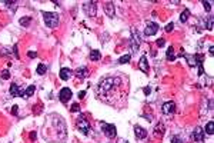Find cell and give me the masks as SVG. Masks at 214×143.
Instances as JSON below:
<instances>
[{
    "mask_svg": "<svg viewBox=\"0 0 214 143\" xmlns=\"http://www.w3.org/2000/svg\"><path fill=\"white\" fill-rule=\"evenodd\" d=\"M119 84H122L120 77H106V79H103V80L100 82V84H98V90L104 93V92L112 90L114 86H119Z\"/></svg>",
    "mask_w": 214,
    "mask_h": 143,
    "instance_id": "cell-1",
    "label": "cell"
},
{
    "mask_svg": "<svg viewBox=\"0 0 214 143\" xmlns=\"http://www.w3.org/2000/svg\"><path fill=\"white\" fill-rule=\"evenodd\" d=\"M43 17H44V23L47 27L54 29L59 25V15L54 12H43Z\"/></svg>",
    "mask_w": 214,
    "mask_h": 143,
    "instance_id": "cell-2",
    "label": "cell"
},
{
    "mask_svg": "<svg viewBox=\"0 0 214 143\" xmlns=\"http://www.w3.org/2000/svg\"><path fill=\"white\" fill-rule=\"evenodd\" d=\"M76 126H77V129H79L83 134H89V132H90V129H91V126H90L89 120L84 117V114H80V116L77 117Z\"/></svg>",
    "mask_w": 214,
    "mask_h": 143,
    "instance_id": "cell-3",
    "label": "cell"
},
{
    "mask_svg": "<svg viewBox=\"0 0 214 143\" xmlns=\"http://www.w3.org/2000/svg\"><path fill=\"white\" fill-rule=\"evenodd\" d=\"M101 130L103 133L109 137V139H114L117 136V129L114 124H110V123H101Z\"/></svg>",
    "mask_w": 214,
    "mask_h": 143,
    "instance_id": "cell-4",
    "label": "cell"
},
{
    "mask_svg": "<svg viewBox=\"0 0 214 143\" xmlns=\"http://www.w3.org/2000/svg\"><path fill=\"white\" fill-rule=\"evenodd\" d=\"M140 43H141V37H140L139 32L136 29H131V50H133V53H137Z\"/></svg>",
    "mask_w": 214,
    "mask_h": 143,
    "instance_id": "cell-5",
    "label": "cell"
},
{
    "mask_svg": "<svg viewBox=\"0 0 214 143\" xmlns=\"http://www.w3.org/2000/svg\"><path fill=\"white\" fill-rule=\"evenodd\" d=\"M83 10H84V13H86L89 17H96V12H97L96 2H87V3H84Z\"/></svg>",
    "mask_w": 214,
    "mask_h": 143,
    "instance_id": "cell-6",
    "label": "cell"
},
{
    "mask_svg": "<svg viewBox=\"0 0 214 143\" xmlns=\"http://www.w3.org/2000/svg\"><path fill=\"white\" fill-rule=\"evenodd\" d=\"M71 96H73V93H71V90L69 87H63L60 90V93H59V99H60L61 103H67L71 99Z\"/></svg>",
    "mask_w": 214,
    "mask_h": 143,
    "instance_id": "cell-7",
    "label": "cell"
},
{
    "mask_svg": "<svg viewBox=\"0 0 214 143\" xmlns=\"http://www.w3.org/2000/svg\"><path fill=\"white\" fill-rule=\"evenodd\" d=\"M157 32H159V25L154 23V22H149L147 26H146L144 35H146V36H154Z\"/></svg>",
    "mask_w": 214,
    "mask_h": 143,
    "instance_id": "cell-8",
    "label": "cell"
},
{
    "mask_svg": "<svg viewBox=\"0 0 214 143\" xmlns=\"http://www.w3.org/2000/svg\"><path fill=\"white\" fill-rule=\"evenodd\" d=\"M161 110H163L164 114H173V113L176 112V103L171 102V100H170V102H166V103L163 104Z\"/></svg>",
    "mask_w": 214,
    "mask_h": 143,
    "instance_id": "cell-9",
    "label": "cell"
},
{
    "mask_svg": "<svg viewBox=\"0 0 214 143\" xmlns=\"http://www.w3.org/2000/svg\"><path fill=\"white\" fill-rule=\"evenodd\" d=\"M193 137H194L196 142L203 143V142H204V130H203L201 127H196L194 132H193Z\"/></svg>",
    "mask_w": 214,
    "mask_h": 143,
    "instance_id": "cell-10",
    "label": "cell"
},
{
    "mask_svg": "<svg viewBox=\"0 0 214 143\" xmlns=\"http://www.w3.org/2000/svg\"><path fill=\"white\" fill-rule=\"evenodd\" d=\"M134 134H136V137L137 139H146L147 137V130L146 129H143L141 126H134Z\"/></svg>",
    "mask_w": 214,
    "mask_h": 143,
    "instance_id": "cell-11",
    "label": "cell"
},
{
    "mask_svg": "<svg viewBox=\"0 0 214 143\" xmlns=\"http://www.w3.org/2000/svg\"><path fill=\"white\" fill-rule=\"evenodd\" d=\"M104 12H106V15L109 17H114V5L112 2H107L104 5Z\"/></svg>",
    "mask_w": 214,
    "mask_h": 143,
    "instance_id": "cell-12",
    "label": "cell"
},
{
    "mask_svg": "<svg viewBox=\"0 0 214 143\" xmlns=\"http://www.w3.org/2000/svg\"><path fill=\"white\" fill-rule=\"evenodd\" d=\"M139 67L141 72L144 73H149V65H147V57L146 56H141L140 60H139Z\"/></svg>",
    "mask_w": 214,
    "mask_h": 143,
    "instance_id": "cell-13",
    "label": "cell"
},
{
    "mask_svg": "<svg viewBox=\"0 0 214 143\" xmlns=\"http://www.w3.org/2000/svg\"><path fill=\"white\" fill-rule=\"evenodd\" d=\"M71 74H73V72H71L69 67H63V69L60 70V79H61V80H64V82H66V80H69V79L71 77Z\"/></svg>",
    "mask_w": 214,
    "mask_h": 143,
    "instance_id": "cell-14",
    "label": "cell"
},
{
    "mask_svg": "<svg viewBox=\"0 0 214 143\" xmlns=\"http://www.w3.org/2000/svg\"><path fill=\"white\" fill-rule=\"evenodd\" d=\"M76 76H77L79 79H86V77L89 76V70H87L86 67H79V69L76 70Z\"/></svg>",
    "mask_w": 214,
    "mask_h": 143,
    "instance_id": "cell-15",
    "label": "cell"
},
{
    "mask_svg": "<svg viewBox=\"0 0 214 143\" xmlns=\"http://www.w3.org/2000/svg\"><path fill=\"white\" fill-rule=\"evenodd\" d=\"M10 96L12 97H16V96H19V86L16 84V83H12V86H10Z\"/></svg>",
    "mask_w": 214,
    "mask_h": 143,
    "instance_id": "cell-16",
    "label": "cell"
},
{
    "mask_svg": "<svg viewBox=\"0 0 214 143\" xmlns=\"http://www.w3.org/2000/svg\"><path fill=\"white\" fill-rule=\"evenodd\" d=\"M36 72H37V74H40V76H43V74H46V72H47V66H46L44 63H40V65L37 66V69H36Z\"/></svg>",
    "mask_w": 214,
    "mask_h": 143,
    "instance_id": "cell-17",
    "label": "cell"
},
{
    "mask_svg": "<svg viewBox=\"0 0 214 143\" xmlns=\"http://www.w3.org/2000/svg\"><path fill=\"white\" fill-rule=\"evenodd\" d=\"M204 133H207V134H213L214 133V122L213 120H210L207 124H205V132Z\"/></svg>",
    "mask_w": 214,
    "mask_h": 143,
    "instance_id": "cell-18",
    "label": "cell"
},
{
    "mask_svg": "<svg viewBox=\"0 0 214 143\" xmlns=\"http://www.w3.org/2000/svg\"><path fill=\"white\" fill-rule=\"evenodd\" d=\"M154 133H156V136H163V134H164V124H163V123H159V124L156 126V129H154Z\"/></svg>",
    "mask_w": 214,
    "mask_h": 143,
    "instance_id": "cell-19",
    "label": "cell"
},
{
    "mask_svg": "<svg viewBox=\"0 0 214 143\" xmlns=\"http://www.w3.org/2000/svg\"><path fill=\"white\" fill-rule=\"evenodd\" d=\"M188 17H190V10H188V9H184V12L180 15V22L184 23V22L188 20Z\"/></svg>",
    "mask_w": 214,
    "mask_h": 143,
    "instance_id": "cell-20",
    "label": "cell"
},
{
    "mask_svg": "<svg viewBox=\"0 0 214 143\" xmlns=\"http://www.w3.org/2000/svg\"><path fill=\"white\" fill-rule=\"evenodd\" d=\"M100 57H101V53H100L98 50H91V53H90V59H91L93 62L100 60Z\"/></svg>",
    "mask_w": 214,
    "mask_h": 143,
    "instance_id": "cell-21",
    "label": "cell"
},
{
    "mask_svg": "<svg viewBox=\"0 0 214 143\" xmlns=\"http://www.w3.org/2000/svg\"><path fill=\"white\" fill-rule=\"evenodd\" d=\"M166 56H167V60H174V59H176V56H174V49H173V46H170V47L167 49V52H166Z\"/></svg>",
    "mask_w": 214,
    "mask_h": 143,
    "instance_id": "cell-22",
    "label": "cell"
},
{
    "mask_svg": "<svg viewBox=\"0 0 214 143\" xmlns=\"http://www.w3.org/2000/svg\"><path fill=\"white\" fill-rule=\"evenodd\" d=\"M34 92H36V86H33V84H32V86H29V87L24 90V96H23V97H30Z\"/></svg>",
    "mask_w": 214,
    "mask_h": 143,
    "instance_id": "cell-23",
    "label": "cell"
},
{
    "mask_svg": "<svg viewBox=\"0 0 214 143\" xmlns=\"http://www.w3.org/2000/svg\"><path fill=\"white\" fill-rule=\"evenodd\" d=\"M130 60H131V56H130V55H124V56H122L117 62H119L120 65H126V63H130Z\"/></svg>",
    "mask_w": 214,
    "mask_h": 143,
    "instance_id": "cell-24",
    "label": "cell"
},
{
    "mask_svg": "<svg viewBox=\"0 0 214 143\" xmlns=\"http://www.w3.org/2000/svg\"><path fill=\"white\" fill-rule=\"evenodd\" d=\"M184 57L187 59V63H188L190 66H196V65H197V62H196V57H194V56H190V55H184Z\"/></svg>",
    "mask_w": 214,
    "mask_h": 143,
    "instance_id": "cell-25",
    "label": "cell"
},
{
    "mask_svg": "<svg viewBox=\"0 0 214 143\" xmlns=\"http://www.w3.org/2000/svg\"><path fill=\"white\" fill-rule=\"evenodd\" d=\"M205 23H207L205 29H207V30H213V17H211V16L207 17V22H205Z\"/></svg>",
    "mask_w": 214,
    "mask_h": 143,
    "instance_id": "cell-26",
    "label": "cell"
},
{
    "mask_svg": "<svg viewBox=\"0 0 214 143\" xmlns=\"http://www.w3.org/2000/svg\"><path fill=\"white\" fill-rule=\"evenodd\" d=\"M203 6H204V10H205V12H210V10H211V3H210V2H205V0H204Z\"/></svg>",
    "mask_w": 214,
    "mask_h": 143,
    "instance_id": "cell-27",
    "label": "cell"
},
{
    "mask_svg": "<svg viewBox=\"0 0 214 143\" xmlns=\"http://www.w3.org/2000/svg\"><path fill=\"white\" fill-rule=\"evenodd\" d=\"M29 23H30V17H23V19H20V25L29 26Z\"/></svg>",
    "mask_w": 214,
    "mask_h": 143,
    "instance_id": "cell-28",
    "label": "cell"
},
{
    "mask_svg": "<svg viewBox=\"0 0 214 143\" xmlns=\"http://www.w3.org/2000/svg\"><path fill=\"white\" fill-rule=\"evenodd\" d=\"M171 143H183V139L180 136H173L171 137Z\"/></svg>",
    "mask_w": 214,
    "mask_h": 143,
    "instance_id": "cell-29",
    "label": "cell"
},
{
    "mask_svg": "<svg viewBox=\"0 0 214 143\" xmlns=\"http://www.w3.org/2000/svg\"><path fill=\"white\" fill-rule=\"evenodd\" d=\"M2 79H5V80L10 79V73H9V70H3V72H2Z\"/></svg>",
    "mask_w": 214,
    "mask_h": 143,
    "instance_id": "cell-30",
    "label": "cell"
},
{
    "mask_svg": "<svg viewBox=\"0 0 214 143\" xmlns=\"http://www.w3.org/2000/svg\"><path fill=\"white\" fill-rule=\"evenodd\" d=\"M71 112H74V113H76V112H80V106H79L77 103H74V104L71 106Z\"/></svg>",
    "mask_w": 214,
    "mask_h": 143,
    "instance_id": "cell-31",
    "label": "cell"
},
{
    "mask_svg": "<svg viewBox=\"0 0 214 143\" xmlns=\"http://www.w3.org/2000/svg\"><path fill=\"white\" fill-rule=\"evenodd\" d=\"M173 29H174V25H173V23H168V25L166 26V32H168V33H170Z\"/></svg>",
    "mask_w": 214,
    "mask_h": 143,
    "instance_id": "cell-32",
    "label": "cell"
},
{
    "mask_svg": "<svg viewBox=\"0 0 214 143\" xmlns=\"http://www.w3.org/2000/svg\"><path fill=\"white\" fill-rule=\"evenodd\" d=\"M164 45H166V40H164V39H159V40H157V46H159V47H163Z\"/></svg>",
    "mask_w": 214,
    "mask_h": 143,
    "instance_id": "cell-33",
    "label": "cell"
},
{
    "mask_svg": "<svg viewBox=\"0 0 214 143\" xmlns=\"http://www.w3.org/2000/svg\"><path fill=\"white\" fill-rule=\"evenodd\" d=\"M198 74H200V76H203V74H204V67H203V63H200V65H198Z\"/></svg>",
    "mask_w": 214,
    "mask_h": 143,
    "instance_id": "cell-34",
    "label": "cell"
},
{
    "mask_svg": "<svg viewBox=\"0 0 214 143\" xmlns=\"http://www.w3.org/2000/svg\"><path fill=\"white\" fill-rule=\"evenodd\" d=\"M13 53H15V57L19 59V52H17V46H16V45L13 46Z\"/></svg>",
    "mask_w": 214,
    "mask_h": 143,
    "instance_id": "cell-35",
    "label": "cell"
},
{
    "mask_svg": "<svg viewBox=\"0 0 214 143\" xmlns=\"http://www.w3.org/2000/svg\"><path fill=\"white\" fill-rule=\"evenodd\" d=\"M27 56H29L30 59H33V57H36V56H37V53H36V52H33V50H30V52L27 53Z\"/></svg>",
    "mask_w": 214,
    "mask_h": 143,
    "instance_id": "cell-36",
    "label": "cell"
},
{
    "mask_svg": "<svg viewBox=\"0 0 214 143\" xmlns=\"http://www.w3.org/2000/svg\"><path fill=\"white\" fill-rule=\"evenodd\" d=\"M86 96V92L84 90H81V92H79V99H83Z\"/></svg>",
    "mask_w": 214,
    "mask_h": 143,
    "instance_id": "cell-37",
    "label": "cell"
},
{
    "mask_svg": "<svg viewBox=\"0 0 214 143\" xmlns=\"http://www.w3.org/2000/svg\"><path fill=\"white\" fill-rule=\"evenodd\" d=\"M17 109H19L17 106H13V107H12V113H13V114H17Z\"/></svg>",
    "mask_w": 214,
    "mask_h": 143,
    "instance_id": "cell-38",
    "label": "cell"
},
{
    "mask_svg": "<svg viewBox=\"0 0 214 143\" xmlns=\"http://www.w3.org/2000/svg\"><path fill=\"white\" fill-rule=\"evenodd\" d=\"M208 52H210V56H213V55H214V47H213V46H210Z\"/></svg>",
    "mask_w": 214,
    "mask_h": 143,
    "instance_id": "cell-39",
    "label": "cell"
},
{
    "mask_svg": "<svg viewBox=\"0 0 214 143\" xmlns=\"http://www.w3.org/2000/svg\"><path fill=\"white\" fill-rule=\"evenodd\" d=\"M36 136H37V134H36V132L30 133V139H32V140H34V139H36Z\"/></svg>",
    "mask_w": 214,
    "mask_h": 143,
    "instance_id": "cell-40",
    "label": "cell"
},
{
    "mask_svg": "<svg viewBox=\"0 0 214 143\" xmlns=\"http://www.w3.org/2000/svg\"><path fill=\"white\" fill-rule=\"evenodd\" d=\"M117 143H129V142H127L126 139H119V140H117Z\"/></svg>",
    "mask_w": 214,
    "mask_h": 143,
    "instance_id": "cell-41",
    "label": "cell"
},
{
    "mask_svg": "<svg viewBox=\"0 0 214 143\" xmlns=\"http://www.w3.org/2000/svg\"><path fill=\"white\" fill-rule=\"evenodd\" d=\"M144 93L149 94V93H150V87H144Z\"/></svg>",
    "mask_w": 214,
    "mask_h": 143,
    "instance_id": "cell-42",
    "label": "cell"
}]
</instances>
